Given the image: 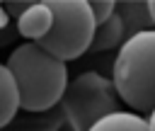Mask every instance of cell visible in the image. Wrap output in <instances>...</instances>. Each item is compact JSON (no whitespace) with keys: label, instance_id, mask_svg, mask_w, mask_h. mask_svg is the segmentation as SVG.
<instances>
[{"label":"cell","instance_id":"2","mask_svg":"<svg viewBox=\"0 0 155 131\" xmlns=\"http://www.w3.org/2000/svg\"><path fill=\"white\" fill-rule=\"evenodd\" d=\"M111 80L131 109L148 114L155 109V29L131 36L119 49Z\"/></svg>","mask_w":155,"mask_h":131},{"label":"cell","instance_id":"8","mask_svg":"<svg viewBox=\"0 0 155 131\" xmlns=\"http://www.w3.org/2000/svg\"><path fill=\"white\" fill-rule=\"evenodd\" d=\"M19 112V90L5 63H0V129L10 124Z\"/></svg>","mask_w":155,"mask_h":131},{"label":"cell","instance_id":"7","mask_svg":"<svg viewBox=\"0 0 155 131\" xmlns=\"http://www.w3.org/2000/svg\"><path fill=\"white\" fill-rule=\"evenodd\" d=\"M116 15L121 17V24H124V32H126V41L140 32H150L155 24H153V17H150V10H148V2H140V0H124V2H116Z\"/></svg>","mask_w":155,"mask_h":131},{"label":"cell","instance_id":"1","mask_svg":"<svg viewBox=\"0 0 155 131\" xmlns=\"http://www.w3.org/2000/svg\"><path fill=\"white\" fill-rule=\"evenodd\" d=\"M19 90V109L46 112L61 104L68 87V66L44 51L39 44L27 41L15 46L5 63Z\"/></svg>","mask_w":155,"mask_h":131},{"label":"cell","instance_id":"5","mask_svg":"<svg viewBox=\"0 0 155 131\" xmlns=\"http://www.w3.org/2000/svg\"><path fill=\"white\" fill-rule=\"evenodd\" d=\"M0 131H70L65 114L61 107L46 109V112H24L19 109L17 116L5 124Z\"/></svg>","mask_w":155,"mask_h":131},{"label":"cell","instance_id":"13","mask_svg":"<svg viewBox=\"0 0 155 131\" xmlns=\"http://www.w3.org/2000/svg\"><path fill=\"white\" fill-rule=\"evenodd\" d=\"M5 5V10H7V15L10 17H15V19H19L34 2H29V0H10V2H2Z\"/></svg>","mask_w":155,"mask_h":131},{"label":"cell","instance_id":"9","mask_svg":"<svg viewBox=\"0 0 155 131\" xmlns=\"http://www.w3.org/2000/svg\"><path fill=\"white\" fill-rule=\"evenodd\" d=\"M124 44H126V32H124L121 17L114 12L104 24H97L90 51H92V53H97V51H111V49H116V46L121 49Z\"/></svg>","mask_w":155,"mask_h":131},{"label":"cell","instance_id":"11","mask_svg":"<svg viewBox=\"0 0 155 131\" xmlns=\"http://www.w3.org/2000/svg\"><path fill=\"white\" fill-rule=\"evenodd\" d=\"M19 39V32H17V22L12 24L10 22V15L5 10V5L0 2V49L2 46H10Z\"/></svg>","mask_w":155,"mask_h":131},{"label":"cell","instance_id":"6","mask_svg":"<svg viewBox=\"0 0 155 131\" xmlns=\"http://www.w3.org/2000/svg\"><path fill=\"white\" fill-rule=\"evenodd\" d=\"M53 27V12L46 2H34L19 19H17V32L19 36L29 39V41H41Z\"/></svg>","mask_w":155,"mask_h":131},{"label":"cell","instance_id":"4","mask_svg":"<svg viewBox=\"0 0 155 131\" xmlns=\"http://www.w3.org/2000/svg\"><path fill=\"white\" fill-rule=\"evenodd\" d=\"M46 5L53 12V27L36 44L63 63L80 58L85 51H90L94 29H97L90 2L87 0H48Z\"/></svg>","mask_w":155,"mask_h":131},{"label":"cell","instance_id":"14","mask_svg":"<svg viewBox=\"0 0 155 131\" xmlns=\"http://www.w3.org/2000/svg\"><path fill=\"white\" fill-rule=\"evenodd\" d=\"M148 131H155V109H153L150 116H148Z\"/></svg>","mask_w":155,"mask_h":131},{"label":"cell","instance_id":"15","mask_svg":"<svg viewBox=\"0 0 155 131\" xmlns=\"http://www.w3.org/2000/svg\"><path fill=\"white\" fill-rule=\"evenodd\" d=\"M148 10H150V17H153V24H155V0H148Z\"/></svg>","mask_w":155,"mask_h":131},{"label":"cell","instance_id":"12","mask_svg":"<svg viewBox=\"0 0 155 131\" xmlns=\"http://www.w3.org/2000/svg\"><path fill=\"white\" fill-rule=\"evenodd\" d=\"M87 2H90L94 24H104V22L116 12V2H114V0H87Z\"/></svg>","mask_w":155,"mask_h":131},{"label":"cell","instance_id":"3","mask_svg":"<svg viewBox=\"0 0 155 131\" xmlns=\"http://www.w3.org/2000/svg\"><path fill=\"white\" fill-rule=\"evenodd\" d=\"M119 99L121 97H119L111 78L87 70L68 82L58 107L63 109L70 131H90L104 116L121 112Z\"/></svg>","mask_w":155,"mask_h":131},{"label":"cell","instance_id":"10","mask_svg":"<svg viewBox=\"0 0 155 131\" xmlns=\"http://www.w3.org/2000/svg\"><path fill=\"white\" fill-rule=\"evenodd\" d=\"M90 131H148V121L133 112H116L97 121Z\"/></svg>","mask_w":155,"mask_h":131}]
</instances>
